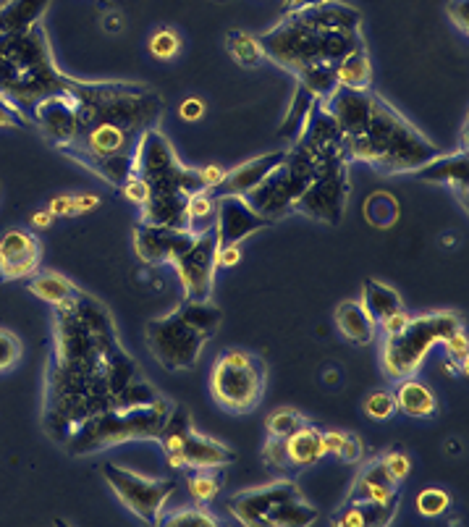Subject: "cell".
I'll return each instance as SVG.
<instances>
[{
	"instance_id": "49",
	"label": "cell",
	"mask_w": 469,
	"mask_h": 527,
	"mask_svg": "<svg viewBox=\"0 0 469 527\" xmlns=\"http://www.w3.org/2000/svg\"><path fill=\"white\" fill-rule=\"evenodd\" d=\"M443 347H446L451 360L459 362V368L467 373V333L456 331L454 336H449V339L443 341Z\"/></svg>"
},
{
	"instance_id": "11",
	"label": "cell",
	"mask_w": 469,
	"mask_h": 527,
	"mask_svg": "<svg viewBox=\"0 0 469 527\" xmlns=\"http://www.w3.org/2000/svg\"><path fill=\"white\" fill-rule=\"evenodd\" d=\"M215 252H218V236H215V229H207L197 234L192 247L173 263L187 299H207L213 292Z\"/></svg>"
},
{
	"instance_id": "2",
	"label": "cell",
	"mask_w": 469,
	"mask_h": 527,
	"mask_svg": "<svg viewBox=\"0 0 469 527\" xmlns=\"http://www.w3.org/2000/svg\"><path fill=\"white\" fill-rule=\"evenodd\" d=\"M265 58L299 74L315 63H338L352 50L365 48L359 40V14L336 0L291 11L276 29L260 37Z\"/></svg>"
},
{
	"instance_id": "32",
	"label": "cell",
	"mask_w": 469,
	"mask_h": 527,
	"mask_svg": "<svg viewBox=\"0 0 469 527\" xmlns=\"http://www.w3.org/2000/svg\"><path fill=\"white\" fill-rule=\"evenodd\" d=\"M299 87L307 90L315 100H328L338 90L336 63H315L297 74Z\"/></svg>"
},
{
	"instance_id": "47",
	"label": "cell",
	"mask_w": 469,
	"mask_h": 527,
	"mask_svg": "<svg viewBox=\"0 0 469 527\" xmlns=\"http://www.w3.org/2000/svg\"><path fill=\"white\" fill-rule=\"evenodd\" d=\"M263 457L273 470H289V457H286V441L283 438H270L263 449Z\"/></svg>"
},
{
	"instance_id": "34",
	"label": "cell",
	"mask_w": 469,
	"mask_h": 527,
	"mask_svg": "<svg viewBox=\"0 0 469 527\" xmlns=\"http://www.w3.org/2000/svg\"><path fill=\"white\" fill-rule=\"evenodd\" d=\"M320 100H315L307 90H302V87H297V95H294V100H291L289 105V113H286V118H283L281 124V137L283 139H294L299 137V132L304 129V124H307V118L312 116V111H315V105H318Z\"/></svg>"
},
{
	"instance_id": "4",
	"label": "cell",
	"mask_w": 469,
	"mask_h": 527,
	"mask_svg": "<svg viewBox=\"0 0 469 527\" xmlns=\"http://www.w3.org/2000/svg\"><path fill=\"white\" fill-rule=\"evenodd\" d=\"M462 331V320L456 313H428L412 318L407 328L396 336H386L383 344V368L391 378H409L420 368L435 344Z\"/></svg>"
},
{
	"instance_id": "44",
	"label": "cell",
	"mask_w": 469,
	"mask_h": 527,
	"mask_svg": "<svg viewBox=\"0 0 469 527\" xmlns=\"http://www.w3.org/2000/svg\"><path fill=\"white\" fill-rule=\"evenodd\" d=\"M380 462H383L386 472L396 480V483H401V480L409 478L412 462H409V457L404 454V451H388V454H383V457H380Z\"/></svg>"
},
{
	"instance_id": "36",
	"label": "cell",
	"mask_w": 469,
	"mask_h": 527,
	"mask_svg": "<svg viewBox=\"0 0 469 527\" xmlns=\"http://www.w3.org/2000/svg\"><path fill=\"white\" fill-rule=\"evenodd\" d=\"M226 45L228 53L234 56V61L242 63V66H249V69H255V66H260L265 61V50L260 45V37L247 35V32H231Z\"/></svg>"
},
{
	"instance_id": "58",
	"label": "cell",
	"mask_w": 469,
	"mask_h": 527,
	"mask_svg": "<svg viewBox=\"0 0 469 527\" xmlns=\"http://www.w3.org/2000/svg\"><path fill=\"white\" fill-rule=\"evenodd\" d=\"M346 433H341V430H325L323 433V449L325 454H336L338 449H341V441H344Z\"/></svg>"
},
{
	"instance_id": "18",
	"label": "cell",
	"mask_w": 469,
	"mask_h": 527,
	"mask_svg": "<svg viewBox=\"0 0 469 527\" xmlns=\"http://www.w3.org/2000/svg\"><path fill=\"white\" fill-rule=\"evenodd\" d=\"M286 158V150H273L268 155H257V158L247 160L242 166H236L234 171H226V179L218 187V195H249L252 189L260 187L265 176L278 168Z\"/></svg>"
},
{
	"instance_id": "60",
	"label": "cell",
	"mask_w": 469,
	"mask_h": 527,
	"mask_svg": "<svg viewBox=\"0 0 469 527\" xmlns=\"http://www.w3.org/2000/svg\"><path fill=\"white\" fill-rule=\"evenodd\" d=\"M318 3H323V0H286L283 3V11H302V8H310V6H318Z\"/></svg>"
},
{
	"instance_id": "48",
	"label": "cell",
	"mask_w": 469,
	"mask_h": 527,
	"mask_svg": "<svg viewBox=\"0 0 469 527\" xmlns=\"http://www.w3.org/2000/svg\"><path fill=\"white\" fill-rule=\"evenodd\" d=\"M0 126H14V129L16 126H19V129L27 126V116H24V111H21L14 100H8L6 95H0Z\"/></svg>"
},
{
	"instance_id": "46",
	"label": "cell",
	"mask_w": 469,
	"mask_h": 527,
	"mask_svg": "<svg viewBox=\"0 0 469 527\" xmlns=\"http://www.w3.org/2000/svg\"><path fill=\"white\" fill-rule=\"evenodd\" d=\"M21 357V344L14 333L0 331V370H8Z\"/></svg>"
},
{
	"instance_id": "16",
	"label": "cell",
	"mask_w": 469,
	"mask_h": 527,
	"mask_svg": "<svg viewBox=\"0 0 469 527\" xmlns=\"http://www.w3.org/2000/svg\"><path fill=\"white\" fill-rule=\"evenodd\" d=\"M291 496H299L297 486L291 480H281V483H270V486L252 488V491L234 496L228 504V512L234 514V520H239L242 525H265L270 509Z\"/></svg>"
},
{
	"instance_id": "23",
	"label": "cell",
	"mask_w": 469,
	"mask_h": 527,
	"mask_svg": "<svg viewBox=\"0 0 469 527\" xmlns=\"http://www.w3.org/2000/svg\"><path fill=\"white\" fill-rule=\"evenodd\" d=\"M286 441V457H289V467H312L318 465L325 457L323 449V430L315 425L304 423L302 428L294 430Z\"/></svg>"
},
{
	"instance_id": "54",
	"label": "cell",
	"mask_w": 469,
	"mask_h": 527,
	"mask_svg": "<svg viewBox=\"0 0 469 527\" xmlns=\"http://www.w3.org/2000/svg\"><path fill=\"white\" fill-rule=\"evenodd\" d=\"M205 113H207V105L205 100L200 98H187L179 105V116L184 118V121H189V124H197L200 118H205Z\"/></svg>"
},
{
	"instance_id": "19",
	"label": "cell",
	"mask_w": 469,
	"mask_h": 527,
	"mask_svg": "<svg viewBox=\"0 0 469 527\" xmlns=\"http://www.w3.org/2000/svg\"><path fill=\"white\" fill-rule=\"evenodd\" d=\"M414 176L422 181H433V184H449L451 189H459L467 197V176H469V163H467V150L451 155H435L433 160H428L425 166H420L414 171Z\"/></svg>"
},
{
	"instance_id": "12",
	"label": "cell",
	"mask_w": 469,
	"mask_h": 527,
	"mask_svg": "<svg viewBox=\"0 0 469 527\" xmlns=\"http://www.w3.org/2000/svg\"><path fill=\"white\" fill-rule=\"evenodd\" d=\"M270 226L263 213L252 208V202L242 195H218L215 197V236L221 244H242L247 236Z\"/></svg>"
},
{
	"instance_id": "56",
	"label": "cell",
	"mask_w": 469,
	"mask_h": 527,
	"mask_svg": "<svg viewBox=\"0 0 469 527\" xmlns=\"http://www.w3.org/2000/svg\"><path fill=\"white\" fill-rule=\"evenodd\" d=\"M48 210L56 218H71V215H76V208H74V195H58L50 200Z\"/></svg>"
},
{
	"instance_id": "59",
	"label": "cell",
	"mask_w": 469,
	"mask_h": 527,
	"mask_svg": "<svg viewBox=\"0 0 469 527\" xmlns=\"http://www.w3.org/2000/svg\"><path fill=\"white\" fill-rule=\"evenodd\" d=\"M32 229L35 231H45V229H50V226H53V223H56V215L50 213L48 208H42V210H37L35 215H32Z\"/></svg>"
},
{
	"instance_id": "33",
	"label": "cell",
	"mask_w": 469,
	"mask_h": 527,
	"mask_svg": "<svg viewBox=\"0 0 469 527\" xmlns=\"http://www.w3.org/2000/svg\"><path fill=\"white\" fill-rule=\"evenodd\" d=\"M315 520H318V509H312L310 504H304L299 496H291V499L281 501V504H276V507L270 509V514L265 517V525L304 527V525H312Z\"/></svg>"
},
{
	"instance_id": "29",
	"label": "cell",
	"mask_w": 469,
	"mask_h": 527,
	"mask_svg": "<svg viewBox=\"0 0 469 527\" xmlns=\"http://www.w3.org/2000/svg\"><path fill=\"white\" fill-rule=\"evenodd\" d=\"M45 6H48V0H14L6 8H0V35L35 27Z\"/></svg>"
},
{
	"instance_id": "15",
	"label": "cell",
	"mask_w": 469,
	"mask_h": 527,
	"mask_svg": "<svg viewBox=\"0 0 469 527\" xmlns=\"http://www.w3.org/2000/svg\"><path fill=\"white\" fill-rule=\"evenodd\" d=\"M40 260L42 244L32 231L8 229L0 236V278L3 281L35 276Z\"/></svg>"
},
{
	"instance_id": "5",
	"label": "cell",
	"mask_w": 469,
	"mask_h": 527,
	"mask_svg": "<svg viewBox=\"0 0 469 527\" xmlns=\"http://www.w3.org/2000/svg\"><path fill=\"white\" fill-rule=\"evenodd\" d=\"M134 174L150 184L152 195H194L200 192L202 179L197 168L181 166L171 142L158 126L147 129L134 147Z\"/></svg>"
},
{
	"instance_id": "7",
	"label": "cell",
	"mask_w": 469,
	"mask_h": 527,
	"mask_svg": "<svg viewBox=\"0 0 469 527\" xmlns=\"http://www.w3.org/2000/svg\"><path fill=\"white\" fill-rule=\"evenodd\" d=\"M315 176V166H312V160L297 150V147H291L286 150V158L278 168H273L265 181L260 187H255L247 197L252 202V208L257 213H263L270 223L278 221L281 215H286L289 210H294L297 205L299 195H302L307 184Z\"/></svg>"
},
{
	"instance_id": "37",
	"label": "cell",
	"mask_w": 469,
	"mask_h": 527,
	"mask_svg": "<svg viewBox=\"0 0 469 527\" xmlns=\"http://www.w3.org/2000/svg\"><path fill=\"white\" fill-rule=\"evenodd\" d=\"M365 218L367 223H373L378 229H388L399 221V202L391 195H370L365 200Z\"/></svg>"
},
{
	"instance_id": "10",
	"label": "cell",
	"mask_w": 469,
	"mask_h": 527,
	"mask_svg": "<svg viewBox=\"0 0 469 527\" xmlns=\"http://www.w3.org/2000/svg\"><path fill=\"white\" fill-rule=\"evenodd\" d=\"M205 341L207 339H202L200 333L179 318L176 310L171 315L150 320V326H147V344H150L155 360L168 370L194 368Z\"/></svg>"
},
{
	"instance_id": "6",
	"label": "cell",
	"mask_w": 469,
	"mask_h": 527,
	"mask_svg": "<svg viewBox=\"0 0 469 527\" xmlns=\"http://www.w3.org/2000/svg\"><path fill=\"white\" fill-rule=\"evenodd\" d=\"M210 391L215 402L234 415L255 410L265 391L263 362L244 349H226L213 365Z\"/></svg>"
},
{
	"instance_id": "17",
	"label": "cell",
	"mask_w": 469,
	"mask_h": 527,
	"mask_svg": "<svg viewBox=\"0 0 469 527\" xmlns=\"http://www.w3.org/2000/svg\"><path fill=\"white\" fill-rule=\"evenodd\" d=\"M168 465L176 467V470H184V467H192V470H215V467L231 465L234 462V451L221 446L213 438L200 436L197 430H189L187 441L181 446V451H173L166 454Z\"/></svg>"
},
{
	"instance_id": "28",
	"label": "cell",
	"mask_w": 469,
	"mask_h": 527,
	"mask_svg": "<svg viewBox=\"0 0 469 527\" xmlns=\"http://www.w3.org/2000/svg\"><path fill=\"white\" fill-rule=\"evenodd\" d=\"M76 163H82L97 174L105 184H111V187L121 189L124 187V181L134 174V153L132 155H108V158H74Z\"/></svg>"
},
{
	"instance_id": "21",
	"label": "cell",
	"mask_w": 469,
	"mask_h": 527,
	"mask_svg": "<svg viewBox=\"0 0 469 527\" xmlns=\"http://www.w3.org/2000/svg\"><path fill=\"white\" fill-rule=\"evenodd\" d=\"M336 328L346 341H352L357 347H365V344L375 339L378 320L367 313L359 302H341L336 307Z\"/></svg>"
},
{
	"instance_id": "53",
	"label": "cell",
	"mask_w": 469,
	"mask_h": 527,
	"mask_svg": "<svg viewBox=\"0 0 469 527\" xmlns=\"http://www.w3.org/2000/svg\"><path fill=\"white\" fill-rule=\"evenodd\" d=\"M242 263V247L239 244H221L215 252V268H234Z\"/></svg>"
},
{
	"instance_id": "30",
	"label": "cell",
	"mask_w": 469,
	"mask_h": 527,
	"mask_svg": "<svg viewBox=\"0 0 469 527\" xmlns=\"http://www.w3.org/2000/svg\"><path fill=\"white\" fill-rule=\"evenodd\" d=\"M29 292L35 294L37 299H42V302L58 307V305H63L66 299L74 297L79 289L71 284L69 278L61 276V273L48 271V273H37V276L29 281Z\"/></svg>"
},
{
	"instance_id": "43",
	"label": "cell",
	"mask_w": 469,
	"mask_h": 527,
	"mask_svg": "<svg viewBox=\"0 0 469 527\" xmlns=\"http://www.w3.org/2000/svg\"><path fill=\"white\" fill-rule=\"evenodd\" d=\"M304 423H307V420H304L297 410L283 407V410H276L268 417V436L270 438H289L291 433L302 428Z\"/></svg>"
},
{
	"instance_id": "63",
	"label": "cell",
	"mask_w": 469,
	"mask_h": 527,
	"mask_svg": "<svg viewBox=\"0 0 469 527\" xmlns=\"http://www.w3.org/2000/svg\"><path fill=\"white\" fill-rule=\"evenodd\" d=\"M449 451L454 454V451H459V444H454V438H451V444H449Z\"/></svg>"
},
{
	"instance_id": "24",
	"label": "cell",
	"mask_w": 469,
	"mask_h": 527,
	"mask_svg": "<svg viewBox=\"0 0 469 527\" xmlns=\"http://www.w3.org/2000/svg\"><path fill=\"white\" fill-rule=\"evenodd\" d=\"M396 410H401L409 417H433L438 412V399L433 391L417 378H399L396 386Z\"/></svg>"
},
{
	"instance_id": "25",
	"label": "cell",
	"mask_w": 469,
	"mask_h": 527,
	"mask_svg": "<svg viewBox=\"0 0 469 527\" xmlns=\"http://www.w3.org/2000/svg\"><path fill=\"white\" fill-rule=\"evenodd\" d=\"M396 501L378 504V501H352L336 514L333 525L338 527H367V525H388L394 520Z\"/></svg>"
},
{
	"instance_id": "8",
	"label": "cell",
	"mask_w": 469,
	"mask_h": 527,
	"mask_svg": "<svg viewBox=\"0 0 469 527\" xmlns=\"http://www.w3.org/2000/svg\"><path fill=\"white\" fill-rule=\"evenodd\" d=\"M349 192H352L349 160H336V163H328V166L315 171L307 189L299 195L294 210L312 218V221L336 226L344 218Z\"/></svg>"
},
{
	"instance_id": "9",
	"label": "cell",
	"mask_w": 469,
	"mask_h": 527,
	"mask_svg": "<svg viewBox=\"0 0 469 527\" xmlns=\"http://www.w3.org/2000/svg\"><path fill=\"white\" fill-rule=\"evenodd\" d=\"M103 472L105 480L111 483V488L116 491V496L129 512H134L139 520L150 522V525H158L160 514L166 509L173 491H176L173 480L142 478L137 472L118 465H105Z\"/></svg>"
},
{
	"instance_id": "20",
	"label": "cell",
	"mask_w": 469,
	"mask_h": 527,
	"mask_svg": "<svg viewBox=\"0 0 469 527\" xmlns=\"http://www.w3.org/2000/svg\"><path fill=\"white\" fill-rule=\"evenodd\" d=\"M396 486H399V483L388 475L383 462L378 459V462H373V465H367L365 470H362V475L357 478V486L349 493L346 504H352V501H378V504H388V501L399 499Z\"/></svg>"
},
{
	"instance_id": "1",
	"label": "cell",
	"mask_w": 469,
	"mask_h": 527,
	"mask_svg": "<svg viewBox=\"0 0 469 527\" xmlns=\"http://www.w3.org/2000/svg\"><path fill=\"white\" fill-rule=\"evenodd\" d=\"M320 103L336 118L349 163L362 160L383 174H414L438 155L433 142L375 92L338 87Z\"/></svg>"
},
{
	"instance_id": "22",
	"label": "cell",
	"mask_w": 469,
	"mask_h": 527,
	"mask_svg": "<svg viewBox=\"0 0 469 527\" xmlns=\"http://www.w3.org/2000/svg\"><path fill=\"white\" fill-rule=\"evenodd\" d=\"M142 223L187 229V195H150L142 205Z\"/></svg>"
},
{
	"instance_id": "57",
	"label": "cell",
	"mask_w": 469,
	"mask_h": 527,
	"mask_svg": "<svg viewBox=\"0 0 469 527\" xmlns=\"http://www.w3.org/2000/svg\"><path fill=\"white\" fill-rule=\"evenodd\" d=\"M74 208L76 215H90L100 208V197L95 192H82V195H74Z\"/></svg>"
},
{
	"instance_id": "51",
	"label": "cell",
	"mask_w": 469,
	"mask_h": 527,
	"mask_svg": "<svg viewBox=\"0 0 469 527\" xmlns=\"http://www.w3.org/2000/svg\"><path fill=\"white\" fill-rule=\"evenodd\" d=\"M336 457L341 459V462H349V465L359 462V459H362V441H359L354 433H346L344 441H341V449L336 451Z\"/></svg>"
},
{
	"instance_id": "14",
	"label": "cell",
	"mask_w": 469,
	"mask_h": 527,
	"mask_svg": "<svg viewBox=\"0 0 469 527\" xmlns=\"http://www.w3.org/2000/svg\"><path fill=\"white\" fill-rule=\"evenodd\" d=\"M194 239L197 234L189 229H166V226H152V223H139L134 231V247H137L139 260L150 265L176 263L192 247Z\"/></svg>"
},
{
	"instance_id": "38",
	"label": "cell",
	"mask_w": 469,
	"mask_h": 527,
	"mask_svg": "<svg viewBox=\"0 0 469 527\" xmlns=\"http://www.w3.org/2000/svg\"><path fill=\"white\" fill-rule=\"evenodd\" d=\"M187 491L197 504H210L221 491V478L213 470H197L194 475H189Z\"/></svg>"
},
{
	"instance_id": "41",
	"label": "cell",
	"mask_w": 469,
	"mask_h": 527,
	"mask_svg": "<svg viewBox=\"0 0 469 527\" xmlns=\"http://www.w3.org/2000/svg\"><path fill=\"white\" fill-rule=\"evenodd\" d=\"M362 410L375 423H386L396 415V396L391 391H373V394H367Z\"/></svg>"
},
{
	"instance_id": "45",
	"label": "cell",
	"mask_w": 469,
	"mask_h": 527,
	"mask_svg": "<svg viewBox=\"0 0 469 527\" xmlns=\"http://www.w3.org/2000/svg\"><path fill=\"white\" fill-rule=\"evenodd\" d=\"M121 192H124L126 200L132 202V205H137V208H142V205H145V202L150 200V195H152L150 184H147V181L137 174H132L129 179L124 181Z\"/></svg>"
},
{
	"instance_id": "61",
	"label": "cell",
	"mask_w": 469,
	"mask_h": 527,
	"mask_svg": "<svg viewBox=\"0 0 469 527\" xmlns=\"http://www.w3.org/2000/svg\"><path fill=\"white\" fill-rule=\"evenodd\" d=\"M108 32H118V29L124 27V16L121 14H111V16H105V24H103Z\"/></svg>"
},
{
	"instance_id": "27",
	"label": "cell",
	"mask_w": 469,
	"mask_h": 527,
	"mask_svg": "<svg viewBox=\"0 0 469 527\" xmlns=\"http://www.w3.org/2000/svg\"><path fill=\"white\" fill-rule=\"evenodd\" d=\"M336 84L344 90H370L373 84V63L367 58L365 48L352 50L336 63Z\"/></svg>"
},
{
	"instance_id": "40",
	"label": "cell",
	"mask_w": 469,
	"mask_h": 527,
	"mask_svg": "<svg viewBox=\"0 0 469 527\" xmlns=\"http://www.w3.org/2000/svg\"><path fill=\"white\" fill-rule=\"evenodd\" d=\"M147 48H150L152 58H158V61H173V58L181 53V37L168 27L155 29L147 40Z\"/></svg>"
},
{
	"instance_id": "35",
	"label": "cell",
	"mask_w": 469,
	"mask_h": 527,
	"mask_svg": "<svg viewBox=\"0 0 469 527\" xmlns=\"http://www.w3.org/2000/svg\"><path fill=\"white\" fill-rule=\"evenodd\" d=\"M215 226V197L200 189L194 195L187 197V229L192 234H202V231Z\"/></svg>"
},
{
	"instance_id": "52",
	"label": "cell",
	"mask_w": 469,
	"mask_h": 527,
	"mask_svg": "<svg viewBox=\"0 0 469 527\" xmlns=\"http://www.w3.org/2000/svg\"><path fill=\"white\" fill-rule=\"evenodd\" d=\"M446 14L454 21V27H459L467 35L469 32V0H449Z\"/></svg>"
},
{
	"instance_id": "55",
	"label": "cell",
	"mask_w": 469,
	"mask_h": 527,
	"mask_svg": "<svg viewBox=\"0 0 469 527\" xmlns=\"http://www.w3.org/2000/svg\"><path fill=\"white\" fill-rule=\"evenodd\" d=\"M200 171V179H202V187L207 189V192H213V189H218L223 184V179H226V168L221 166H205V168H197Z\"/></svg>"
},
{
	"instance_id": "13",
	"label": "cell",
	"mask_w": 469,
	"mask_h": 527,
	"mask_svg": "<svg viewBox=\"0 0 469 527\" xmlns=\"http://www.w3.org/2000/svg\"><path fill=\"white\" fill-rule=\"evenodd\" d=\"M35 124L58 147L71 145L79 134V105L69 90L50 92L35 103Z\"/></svg>"
},
{
	"instance_id": "26",
	"label": "cell",
	"mask_w": 469,
	"mask_h": 527,
	"mask_svg": "<svg viewBox=\"0 0 469 527\" xmlns=\"http://www.w3.org/2000/svg\"><path fill=\"white\" fill-rule=\"evenodd\" d=\"M176 313H179V318L187 323V326H192L194 331L200 333L202 339H213L215 331L221 328V307L213 305L210 302V297L207 299H187L184 305L176 307Z\"/></svg>"
},
{
	"instance_id": "31",
	"label": "cell",
	"mask_w": 469,
	"mask_h": 527,
	"mask_svg": "<svg viewBox=\"0 0 469 527\" xmlns=\"http://www.w3.org/2000/svg\"><path fill=\"white\" fill-rule=\"evenodd\" d=\"M359 305L365 307L367 313L373 315L375 320L386 318V315L396 313L404 307L399 292L391 289V286L380 284V281H365V289H362V302Z\"/></svg>"
},
{
	"instance_id": "50",
	"label": "cell",
	"mask_w": 469,
	"mask_h": 527,
	"mask_svg": "<svg viewBox=\"0 0 469 527\" xmlns=\"http://www.w3.org/2000/svg\"><path fill=\"white\" fill-rule=\"evenodd\" d=\"M409 320H412V315H409L407 310L401 307V310H396V313L386 315V318H380L378 320V328L383 333H386V336H396V333H401L404 328H407Z\"/></svg>"
},
{
	"instance_id": "39",
	"label": "cell",
	"mask_w": 469,
	"mask_h": 527,
	"mask_svg": "<svg viewBox=\"0 0 469 527\" xmlns=\"http://www.w3.org/2000/svg\"><path fill=\"white\" fill-rule=\"evenodd\" d=\"M160 525L168 527H215L218 520H215L213 514L207 512L205 507H194V509H176L171 514H160Z\"/></svg>"
},
{
	"instance_id": "62",
	"label": "cell",
	"mask_w": 469,
	"mask_h": 527,
	"mask_svg": "<svg viewBox=\"0 0 469 527\" xmlns=\"http://www.w3.org/2000/svg\"><path fill=\"white\" fill-rule=\"evenodd\" d=\"M338 370H325V386H336Z\"/></svg>"
},
{
	"instance_id": "3",
	"label": "cell",
	"mask_w": 469,
	"mask_h": 527,
	"mask_svg": "<svg viewBox=\"0 0 469 527\" xmlns=\"http://www.w3.org/2000/svg\"><path fill=\"white\" fill-rule=\"evenodd\" d=\"M66 90L74 95L79 105V132L97 124H113L126 132L145 134L147 129L158 126V118L166 111L158 92L139 87V84L69 79Z\"/></svg>"
},
{
	"instance_id": "42",
	"label": "cell",
	"mask_w": 469,
	"mask_h": 527,
	"mask_svg": "<svg viewBox=\"0 0 469 527\" xmlns=\"http://www.w3.org/2000/svg\"><path fill=\"white\" fill-rule=\"evenodd\" d=\"M451 507V496L443 488H422L420 496H417V512L422 517H441L443 512H449Z\"/></svg>"
}]
</instances>
